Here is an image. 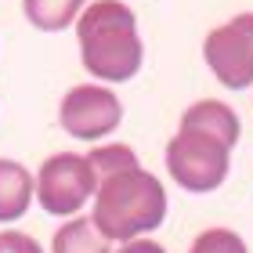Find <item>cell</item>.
<instances>
[{"label": "cell", "mask_w": 253, "mask_h": 253, "mask_svg": "<svg viewBox=\"0 0 253 253\" xmlns=\"http://www.w3.org/2000/svg\"><path fill=\"white\" fill-rule=\"evenodd\" d=\"M90 203H94L90 221L109 243L145 239L167 221V188L141 163L101 174Z\"/></svg>", "instance_id": "6da1fadb"}, {"label": "cell", "mask_w": 253, "mask_h": 253, "mask_svg": "<svg viewBox=\"0 0 253 253\" xmlns=\"http://www.w3.org/2000/svg\"><path fill=\"white\" fill-rule=\"evenodd\" d=\"M80 62L94 80L126 84L141 73L145 47L137 37V18L123 0H94L76 18Z\"/></svg>", "instance_id": "7a4b0ae2"}, {"label": "cell", "mask_w": 253, "mask_h": 253, "mask_svg": "<svg viewBox=\"0 0 253 253\" xmlns=\"http://www.w3.org/2000/svg\"><path fill=\"white\" fill-rule=\"evenodd\" d=\"M228 156H232V145H224L221 137L195 126H177V134L167 141V174L174 177L177 188L203 195L224 185Z\"/></svg>", "instance_id": "3957f363"}, {"label": "cell", "mask_w": 253, "mask_h": 253, "mask_svg": "<svg viewBox=\"0 0 253 253\" xmlns=\"http://www.w3.org/2000/svg\"><path fill=\"white\" fill-rule=\"evenodd\" d=\"M98 177L87 156L76 152H58L51 159H43L40 174H37V203L51 217H73L87 206V199H94Z\"/></svg>", "instance_id": "277c9868"}, {"label": "cell", "mask_w": 253, "mask_h": 253, "mask_svg": "<svg viewBox=\"0 0 253 253\" xmlns=\"http://www.w3.org/2000/svg\"><path fill=\"white\" fill-rule=\"evenodd\" d=\"M203 58L228 90H243L253 84V11H243L232 22L210 29L203 43Z\"/></svg>", "instance_id": "5b68a950"}, {"label": "cell", "mask_w": 253, "mask_h": 253, "mask_svg": "<svg viewBox=\"0 0 253 253\" xmlns=\"http://www.w3.org/2000/svg\"><path fill=\"white\" fill-rule=\"evenodd\" d=\"M123 120V105L105 84H80L62 98L58 123L76 141H98L109 137Z\"/></svg>", "instance_id": "8992f818"}, {"label": "cell", "mask_w": 253, "mask_h": 253, "mask_svg": "<svg viewBox=\"0 0 253 253\" xmlns=\"http://www.w3.org/2000/svg\"><path fill=\"white\" fill-rule=\"evenodd\" d=\"M37 199V181L15 159H0V224L26 217L29 203Z\"/></svg>", "instance_id": "52a82bcc"}, {"label": "cell", "mask_w": 253, "mask_h": 253, "mask_svg": "<svg viewBox=\"0 0 253 253\" xmlns=\"http://www.w3.org/2000/svg\"><path fill=\"white\" fill-rule=\"evenodd\" d=\"M181 126L206 130V134L221 137V141L232 145V148L239 141V134H243V123H239L235 109H228L224 101H217V98H203V101H195V105H188L185 116H181Z\"/></svg>", "instance_id": "ba28073f"}, {"label": "cell", "mask_w": 253, "mask_h": 253, "mask_svg": "<svg viewBox=\"0 0 253 253\" xmlns=\"http://www.w3.org/2000/svg\"><path fill=\"white\" fill-rule=\"evenodd\" d=\"M84 7L87 0H22L29 26H37L40 33H62L69 26H76Z\"/></svg>", "instance_id": "9c48e42d"}, {"label": "cell", "mask_w": 253, "mask_h": 253, "mask_svg": "<svg viewBox=\"0 0 253 253\" xmlns=\"http://www.w3.org/2000/svg\"><path fill=\"white\" fill-rule=\"evenodd\" d=\"M109 239L94 228V221L87 217H73L65 221L51 239V253H109Z\"/></svg>", "instance_id": "30bf717a"}, {"label": "cell", "mask_w": 253, "mask_h": 253, "mask_svg": "<svg viewBox=\"0 0 253 253\" xmlns=\"http://www.w3.org/2000/svg\"><path fill=\"white\" fill-rule=\"evenodd\" d=\"M188 253H246V243L232 228H206L203 235L192 239Z\"/></svg>", "instance_id": "8fae6325"}, {"label": "cell", "mask_w": 253, "mask_h": 253, "mask_svg": "<svg viewBox=\"0 0 253 253\" xmlns=\"http://www.w3.org/2000/svg\"><path fill=\"white\" fill-rule=\"evenodd\" d=\"M0 253H43V250L26 232H0Z\"/></svg>", "instance_id": "7c38bea8"}, {"label": "cell", "mask_w": 253, "mask_h": 253, "mask_svg": "<svg viewBox=\"0 0 253 253\" xmlns=\"http://www.w3.org/2000/svg\"><path fill=\"white\" fill-rule=\"evenodd\" d=\"M116 253H167L159 243H152V239H130V243H123V250Z\"/></svg>", "instance_id": "4fadbf2b"}]
</instances>
